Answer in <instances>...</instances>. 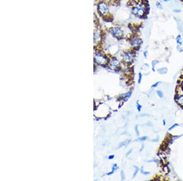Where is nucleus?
Segmentation results:
<instances>
[{
  "label": "nucleus",
  "instance_id": "obj_1",
  "mask_svg": "<svg viewBox=\"0 0 183 181\" xmlns=\"http://www.w3.org/2000/svg\"><path fill=\"white\" fill-rule=\"evenodd\" d=\"M148 5L146 2L144 0L142 2H140L137 4V5L134 6L131 9V12L135 17L137 18H143L146 15L147 12Z\"/></svg>",
  "mask_w": 183,
  "mask_h": 181
},
{
  "label": "nucleus",
  "instance_id": "obj_2",
  "mask_svg": "<svg viewBox=\"0 0 183 181\" xmlns=\"http://www.w3.org/2000/svg\"><path fill=\"white\" fill-rule=\"evenodd\" d=\"M109 32L114 37L117 38H121L125 35V32L122 29V28L118 26L111 28L109 29Z\"/></svg>",
  "mask_w": 183,
  "mask_h": 181
},
{
  "label": "nucleus",
  "instance_id": "obj_3",
  "mask_svg": "<svg viewBox=\"0 0 183 181\" xmlns=\"http://www.w3.org/2000/svg\"><path fill=\"white\" fill-rule=\"evenodd\" d=\"M95 62L98 65H106L109 63V59L107 56L102 53H96L94 57Z\"/></svg>",
  "mask_w": 183,
  "mask_h": 181
},
{
  "label": "nucleus",
  "instance_id": "obj_4",
  "mask_svg": "<svg viewBox=\"0 0 183 181\" xmlns=\"http://www.w3.org/2000/svg\"><path fill=\"white\" fill-rule=\"evenodd\" d=\"M98 10L99 13L102 15H107L109 13V6L104 2H101L98 4Z\"/></svg>",
  "mask_w": 183,
  "mask_h": 181
},
{
  "label": "nucleus",
  "instance_id": "obj_5",
  "mask_svg": "<svg viewBox=\"0 0 183 181\" xmlns=\"http://www.w3.org/2000/svg\"><path fill=\"white\" fill-rule=\"evenodd\" d=\"M143 43V40L138 36L134 37L130 40L131 46L135 48H139Z\"/></svg>",
  "mask_w": 183,
  "mask_h": 181
},
{
  "label": "nucleus",
  "instance_id": "obj_6",
  "mask_svg": "<svg viewBox=\"0 0 183 181\" xmlns=\"http://www.w3.org/2000/svg\"><path fill=\"white\" fill-rule=\"evenodd\" d=\"M134 53L133 52H129V51H127V52H125L122 57V59L123 60L126 62V63H131L132 62H133L134 59Z\"/></svg>",
  "mask_w": 183,
  "mask_h": 181
},
{
  "label": "nucleus",
  "instance_id": "obj_7",
  "mask_svg": "<svg viewBox=\"0 0 183 181\" xmlns=\"http://www.w3.org/2000/svg\"><path fill=\"white\" fill-rule=\"evenodd\" d=\"M109 63V67L111 69H116L120 65V61L117 58L113 57L110 60Z\"/></svg>",
  "mask_w": 183,
  "mask_h": 181
},
{
  "label": "nucleus",
  "instance_id": "obj_8",
  "mask_svg": "<svg viewBox=\"0 0 183 181\" xmlns=\"http://www.w3.org/2000/svg\"><path fill=\"white\" fill-rule=\"evenodd\" d=\"M176 42L177 44V46L179 47H182L183 44V41H182V37L181 34L177 35L176 37Z\"/></svg>",
  "mask_w": 183,
  "mask_h": 181
},
{
  "label": "nucleus",
  "instance_id": "obj_9",
  "mask_svg": "<svg viewBox=\"0 0 183 181\" xmlns=\"http://www.w3.org/2000/svg\"><path fill=\"white\" fill-rule=\"evenodd\" d=\"M156 71L160 75H166L168 72V69L166 67H163V68H160V69H157Z\"/></svg>",
  "mask_w": 183,
  "mask_h": 181
},
{
  "label": "nucleus",
  "instance_id": "obj_10",
  "mask_svg": "<svg viewBox=\"0 0 183 181\" xmlns=\"http://www.w3.org/2000/svg\"><path fill=\"white\" fill-rule=\"evenodd\" d=\"M119 169V167H118V165H117V164H113V165H112V170H111V171H110L109 173H107L106 174L107 175V176H110V175H112V174H113V173H115V172L117 170Z\"/></svg>",
  "mask_w": 183,
  "mask_h": 181
},
{
  "label": "nucleus",
  "instance_id": "obj_11",
  "mask_svg": "<svg viewBox=\"0 0 183 181\" xmlns=\"http://www.w3.org/2000/svg\"><path fill=\"white\" fill-rule=\"evenodd\" d=\"M94 42H97L101 39V34L99 31H95L94 32Z\"/></svg>",
  "mask_w": 183,
  "mask_h": 181
},
{
  "label": "nucleus",
  "instance_id": "obj_12",
  "mask_svg": "<svg viewBox=\"0 0 183 181\" xmlns=\"http://www.w3.org/2000/svg\"><path fill=\"white\" fill-rule=\"evenodd\" d=\"M176 101L181 106H183V95H180L178 96L176 98Z\"/></svg>",
  "mask_w": 183,
  "mask_h": 181
},
{
  "label": "nucleus",
  "instance_id": "obj_13",
  "mask_svg": "<svg viewBox=\"0 0 183 181\" xmlns=\"http://www.w3.org/2000/svg\"><path fill=\"white\" fill-rule=\"evenodd\" d=\"M159 61L157 60H154L151 62V66H152V70L153 72L156 71V66L158 64Z\"/></svg>",
  "mask_w": 183,
  "mask_h": 181
},
{
  "label": "nucleus",
  "instance_id": "obj_14",
  "mask_svg": "<svg viewBox=\"0 0 183 181\" xmlns=\"http://www.w3.org/2000/svg\"><path fill=\"white\" fill-rule=\"evenodd\" d=\"M134 168H135V170H134V172L133 175H132V179L135 177V176H137V174H138L139 171H140V169H139V168L138 167H137V166H134Z\"/></svg>",
  "mask_w": 183,
  "mask_h": 181
},
{
  "label": "nucleus",
  "instance_id": "obj_15",
  "mask_svg": "<svg viewBox=\"0 0 183 181\" xmlns=\"http://www.w3.org/2000/svg\"><path fill=\"white\" fill-rule=\"evenodd\" d=\"M131 95H132V92H128V93H126V94H122V95H121L120 97H121L122 98H123V99H125V98L128 99V98H129L131 96Z\"/></svg>",
  "mask_w": 183,
  "mask_h": 181
},
{
  "label": "nucleus",
  "instance_id": "obj_16",
  "mask_svg": "<svg viewBox=\"0 0 183 181\" xmlns=\"http://www.w3.org/2000/svg\"><path fill=\"white\" fill-rule=\"evenodd\" d=\"M147 140H148V137L147 136H144V137H141L135 140V141H139V142H145Z\"/></svg>",
  "mask_w": 183,
  "mask_h": 181
},
{
  "label": "nucleus",
  "instance_id": "obj_17",
  "mask_svg": "<svg viewBox=\"0 0 183 181\" xmlns=\"http://www.w3.org/2000/svg\"><path fill=\"white\" fill-rule=\"evenodd\" d=\"M134 130L135 132V134L137 136H139L140 135V132H139V126L138 125H135L134 127Z\"/></svg>",
  "mask_w": 183,
  "mask_h": 181
},
{
  "label": "nucleus",
  "instance_id": "obj_18",
  "mask_svg": "<svg viewBox=\"0 0 183 181\" xmlns=\"http://www.w3.org/2000/svg\"><path fill=\"white\" fill-rule=\"evenodd\" d=\"M140 171H141V173L143 175H144V176H148V175H149V174H150V171H145V170H144V167H142V168H141V169L140 170Z\"/></svg>",
  "mask_w": 183,
  "mask_h": 181
},
{
  "label": "nucleus",
  "instance_id": "obj_19",
  "mask_svg": "<svg viewBox=\"0 0 183 181\" xmlns=\"http://www.w3.org/2000/svg\"><path fill=\"white\" fill-rule=\"evenodd\" d=\"M136 107H137V110H138L139 112H141L142 109V106L141 104H139V101H137V103H136Z\"/></svg>",
  "mask_w": 183,
  "mask_h": 181
},
{
  "label": "nucleus",
  "instance_id": "obj_20",
  "mask_svg": "<svg viewBox=\"0 0 183 181\" xmlns=\"http://www.w3.org/2000/svg\"><path fill=\"white\" fill-rule=\"evenodd\" d=\"M157 96L160 98H163L164 97V94L163 92L161 91V90H157L156 92Z\"/></svg>",
  "mask_w": 183,
  "mask_h": 181
},
{
  "label": "nucleus",
  "instance_id": "obj_21",
  "mask_svg": "<svg viewBox=\"0 0 183 181\" xmlns=\"http://www.w3.org/2000/svg\"><path fill=\"white\" fill-rule=\"evenodd\" d=\"M129 142H126V141L122 142L119 144V148H122V147H123V146H126L128 144H129Z\"/></svg>",
  "mask_w": 183,
  "mask_h": 181
},
{
  "label": "nucleus",
  "instance_id": "obj_22",
  "mask_svg": "<svg viewBox=\"0 0 183 181\" xmlns=\"http://www.w3.org/2000/svg\"><path fill=\"white\" fill-rule=\"evenodd\" d=\"M142 78H143V75L142 74L141 72L139 73V76H138V83L140 84L142 81Z\"/></svg>",
  "mask_w": 183,
  "mask_h": 181
},
{
  "label": "nucleus",
  "instance_id": "obj_23",
  "mask_svg": "<svg viewBox=\"0 0 183 181\" xmlns=\"http://www.w3.org/2000/svg\"><path fill=\"white\" fill-rule=\"evenodd\" d=\"M156 7L157 8V9H160V10H162L163 9V6L162 5V4L160 3V2H156Z\"/></svg>",
  "mask_w": 183,
  "mask_h": 181
},
{
  "label": "nucleus",
  "instance_id": "obj_24",
  "mask_svg": "<svg viewBox=\"0 0 183 181\" xmlns=\"http://www.w3.org/2000/svg\"><path fill=\"white\" fill-rule=\"evenodd\" d=\"M160 84H161V82H160V81H158V82H156L154 83V84L151 85V88H155L157 87L160 85Z\"/></svg>",
  "mask_w": 183,
  "mask_h": 181
},
{
  "label": "nucleus",
  "instance_id": "obj_25",
  "mask_svg": "<svg viewBox=\"0 0 183 181\" xmlns=\"http://www.w3.org/2000/svg\"><path fill=\"white\" fill-rule=\"evenodd\" d=\"M179 126V124L178 123H175L174 124H173L172 126H171L169 128V130H172V129H175V127H178V126Z\"/></svg>",
  "mask_w": 183,
  "mask_h": 181
},
{
  "label": "nucleus",
  "instance_id": "obj_26",
  "mask_svg": "<svg viewBox=\"0 0 183 181\" xmlns=\"http://www.w3.org/2000/svg\"><path fill=\"white\" fill-rule=\"evenodd\" d=\"M120 175H121V180H125V173H124L123 171H121Z\"/></svg>",
  "mask_w": 183,
  "mask_h": 181
},
{
  "label": "nucleus",
  "instance_id": "obj_27",
  "mask_svg": "<svg viewBox=\"0 0 183 181\" xmlns=\"http://www.w3.org/2000/svg\"><path fill=\"white\" fill-rule=\"evenodd\" d=\"M173 12L175 14H179L181 12V10L179 9H175L173 10Z\"/></svg>",
  "mask_w": 183,
  "mask_h": 181
},
{
  "label": "nucleus",
  "instance_id": "obj_28",
  "mask_svg": "<svg viewBox=\"0 0 183 181\" xmlns=\"http://www.w3.org/2000/svg\"><path fill=\"white\" fill-rule=\"evenodd\" d=\"M148 55V51L147 50L144 51V57L145 58H147Z\"/></svg>",
  "mask_w": 183,
  "mask_h": 181
},
{
  "label": "nucleus",
  "instance_id": "obj_29",
  "mask_svg": "<svg viewBox=\"0 0 183 181\" xmlns=\"http://www.w3.org/2000/svg\"><path fill=\"white\" fill-rule=\"evenodd\" d=\"M148 162H154V163H156V164H157L159 162H158V160L157 159H153V160H150V161H147Z\"/></svg>",
  "mask_w": 183,
  "mask_h": 181
},
{
  "label": "nucleus",
  "instance_id": "obj_30",
  "mask_svg": "<svg viewBox=\"0 0 183 181\" xmlns=\"http://www.w3.org/2000/svg\"><path fill=\"white\" fill-rule=\"evenodd\" d=\"M132 149H130L128 151V152H127V153L126 154V156L128 157L130 154L132 153Z\"/></svg>",
  "mask_w": 183,
  "mask_h": 181
},
{
  "label": "nucleus",
  "instance_id": "obj_31",
  "mask_svg": "<svg viewBox=\"0 0 183 181\" xmlns=\"http://www.w3.org/2000/svg\"><path fill=\"white\" fill-rule=\"evenodd\" d=\"M181 47H182L177 46V50H178L179 52H183V50H182V48L181 49Z\"/></svg>",
  "mask_w": 183,
  "mask_h": 181
},
{
  "label": "nucleus",
  "instance_id": "obj_32",
  "mask_svg": "<svg viewBox=\"0 0 183 181\" xmlns=\"http://www.w3.org/2000/svg\"><path fill=\"white\" fill-rule=\"evenodd\" d=\"M159 140V137H157L156 139H153L151 141L153 142H157Z\"/></svg>",
  "mask_w": 183,
  "mask_h": 181
},
{
  "label": "nucleus",
  "instance_id": "obj_33",
  "mask_svg": "<svg viewBox=\"0 0 183 181\" xmlns=\"http://www.w3.org/2000/svg\"><path fill=\"white\" fill-rule=\"evenodd\" d=\"M114 157H115V155H109V156L108 157V159H109V160H112V159H114Z\"/></svg>",
  "mask_w": 183,
  "mask_h": 181
},
{
  "label": "nucleus",
  "instance_id": "obj_34",
  "mask_svg": "<svg viewBox=\"0 0 183 181\" xmlns=\"http://www.w3.org/2000/svg\"><path fill=\"white\" fill-rule=\"evenodd\" d=\"M173 1V0H163V2L164 3H169Z\"/></svg>",
  "mask_w": 183,
  "mask_h": 181
},
{
  "label": "nucleus",
  "instance_id": "obj_35",
  "mask_svg": "<svg viewBox=\"0 0 183 181\" xmlns=\"http://www.w3.org/2000/svg\"><path fill=\"white\" fill-rule=\"evenodd\" d=\"M141 117H150V115L144 114H142V115H141Z\"/></svg>",
  "mask_w": 183,
  "mask_h": 181
},
{
  "label": "nucleus",
  "instance_id": "obj_36",
  "mask_svg": "<svg viewBox=\"0 0 183 181\" xmlns=\"http://www.w3.org/2000/svg\"><path fill=\"white\" fill-rule=\"evenodd\" d=\"M144 149V145H142V146H141V149H140V151H140V152H142V151Z\"/></svg>",
  "mask_w": 183,
  "mask_h": 181
},
{
  "label": "nucleus",
  "instance_id": "obj_37",
  "mask_svg": "<svg viewBox=\"0 0 183 181\" xmlns=\"http://www.w3.org/2000/svg\"><path fill=\"white\" fill-rule=\"evenodd\" d=\"M163 125L166 126V120L165 119L163 120Z\"/></svg>",
  "mask_w": 183,
  "mask_h": 181
},
{
  "label": "nucleus",
  "instance_id": "obj_38",
  "mask_svg": "<svg viewBox=\"0 0 183 181\" xmlns=\"http://www.w3.org/2000/svg\"><path fill=\"white\" fill-rule=\"evenodd\" d=\"M181 87L183 88V80H182V81L181 82Z\"/></svg>",
  "mask_w": 183,
  "mask_h": 181
}]
</instances>
